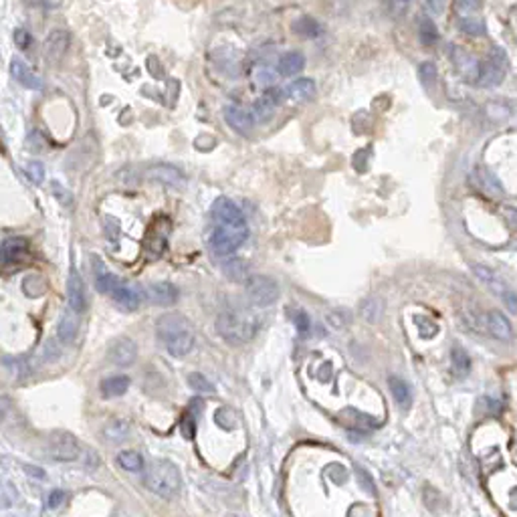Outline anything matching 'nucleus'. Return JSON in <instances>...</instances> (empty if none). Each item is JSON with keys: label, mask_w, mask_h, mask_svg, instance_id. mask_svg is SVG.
I'll list each match as a JSON object with an SVG mask.
<instances>
[{"label": "nucleus", "mask_w": 517, "mask_h": 517, "mask_svg": "<svg viewBox=\"0 0 517 517\" xmlns=\"http://www.w3.org/2000/svg\"><path fill=\"white\" fill-rule=\"evenodd\" d=\"M158 339L164 344L170 356L184 358L194 348V330L192 323L182 313H164L156 323Z\"/></svg>", "instance_id": "nucleus-1"}, {"label": "nucleus", "mask_w": 517, "mask_h": 517, "mask_svg": "<svg viewBox=\"0 0 517 517\" xmlns=\"http://www.w3.org/2000/svg\"><path fill=\"white\" fill-rule=\"evenodd\" d=\"M144 483L150 491L162 497V499H174L178 497L182 489V475L180 469L174 465L172 461H154L152 465L146 469Z\"/></svg>", "instance_id": "nucleus-2"}, {"label": "nucleus", "mask_w": 517, "mask_h": 517, "mask_svg": "<svg viewBox=\"0 0 517 517\" xmlns=\"http://www.w3.org/2000/svg\"><path fill=\"white\" fill-rule=\"evenodd\" d=\"M216 332L218 336L231 344H247L251 341L258 330V321L251 313L229 310L223 311L216 317Z\"/></svg>", "instance_id": "nucleus-3"}, {"label": "nucleus", "mask_w": 517, "mask_h": 517, "mask_svg": "<svg viewBox=\"0 0 517 517\" xmlns=\"http://www.w3.org/2000/svg\"><path fill=\"white\" fill-rule=\"evenodd\" d=\"M247 236H249L247 220L236 225H214V231L210 234V249L218 257H229L247 241Z\"/></svg>", "instance_id": "nucleus-4"}, {"label": "nucleus", "mask_w": 517, "mask_h": 517, "mask_svg": "<svg viewBox=\"0 0 517 517\" xmlns=\"http://www.w3.org/2000/svg\"><path fill=\"white\" fill-rule=\"evenodd\" d=\"M247 287V297L257 308H269L279 299V285L267 275H251Z\"/></svg>", "instance_id": "nucleus-5"}, {"label": "nucleus", "mask_w": 517, "mask_h": 517, "mask_svg": "<svg viewBox=\"0 0 517 517\" xmlns=\"http://www.w3.org/2000/svg\"><path fill=\"white\" fill-rule=\"evenodd\" d=\"M507 73V57L499 47H495L485 63L479 65V85L481 87H495L499 85Z\"/></svg>", "instance_id": "nucleus-6"}, {"label": "nucleus", "mask_w": 517, "mask_h": 517, "mask_svg": "<svg viewBox=\"0 0 517 517\" xmlns=\"http://www.w3.org/2000/svg\"><path fill=\"white\" fill-rule=\"evenodd\" d=\"M47 455L55 461L71 463V461H77L81 457V446H79L77 439L73 435L59 433V435H53L49 442H47Z\"/></svg>", "instance_id": "nucleus-7"}, {"label": "nucleus", "mask_w": 517, "mask_h": 517, "mask_svg": "<svg viewBox=\"0 0 517 517\" xmlns=\"http://www.w3.org/2000/svg\"><path fill=\"white\" fill-rule=\"evenodd\" d=\"M69 45H71V35L69 30L65 28H53L49 32V37L45 39V45H43V53H45V59L49 63H61L63 57L69 51Z\"/></svg>", "instance_id": "nucleus-8"}, {"label": "nucleus", "mask_w": 517, "mask_h": 517, "mask_svg": "<svg viewBox=\"0 0 517 517\" xmlns=\"http://www.w3.org/2000/svg\"><path fill=\"white\" fill-rule=\"evenodd\" d=\"M109 362H113L120 368H128L138 360V344L131 337H118L111 346H109Z\"/></svg>", "instance_id": "nucleus-9"}, {"label": "nucleus", "mask_w": 517, "mask_h": 517, "mask_svg": "<svg viewBox=\"0 0 517 517\" xmlns=\"http://www.w3.org/2000/svg\"><path fill=\"white\" fill-rule=\"evenodd\" d=\"M212 220L214 225H236V223H245V216L241 212V208L234 205L231 198H216L214 205L210 208Z\"/></svg>", "instance_id": "nucleus-10"}, {"label": "nucleus", "mask_w": 517, "mask_h": 517, "mask_svg": "<svg viewBox=\"0 0 517 517\" xmlns=\"http://www.w3.org/2000/svg\"><path fill=\"white\" fill-rule=\"evenodd\" d=\"M146 178L160 182V184H166V186H172V188H178L186 180L182 170H178L172 164H162V162L152 164V166L146 168Z\"/></svg>", "instance_id": "nucleus-11"}, {"label": "nucleus", "mask_w": 517, "mask_h": 517, "mask_svg": "<svg viewBox=\"0 0 517 517\" xmlns=\"http://www.w3.org/2000/svg\"><path fill=\"white\" fill-rule=\"evenodd\" d=\"M67 301H69V308L75 311V313H81V311H85V308H87L85 281H83V277L79 275V271L75 267H71L69 279H67Z\"/></svg>", "instance_id": "nucleus-12"}, {"label": "nucleus", "mask_w": 517, "mask_h": 517, "mask_svg": "<svg viewBox=\"0 0 517 517\" xmlns=\"http://www.w3.org/2000/svg\"><path fill=\"white\" fill-rule=\"evenodd\" d=\"M30 255V245L26 238H8L0 245V265H19Z\"/></svg>", "instance_id": "nucleus-13"}, {"label": "nucleus", "mask_w": 517, "mask_h": 517, "mask_svg": "<svg viewBox=\"0 0 517 517\" xmlns=\"http://www.w3.org/2000/svg\"><path fill=\"white\" fill-rule=\"evenodd\" d=\"M148 299L156 303V306H174L176 301H178V297H180V293H178V287L172 283H168V281H158V283H152L148 287Z\"/></svg>", "instance_id": "nucleus-14"}, {"label": "nucleus", "mask_w": 517, "mask_h": 517, "mask_svg": "<svg viewBox=\"0 0 517 517\" xmlns=\"http://www.w3.org/2000/svg\"><path fill=\"white\" fill-rule=\"evenodd\" d=\"M10 73H12V77L17 79L23 87L26 89H32V91H41L43 89V81L41 77L37 75V73H32V69L26 65L25 61H21V59H12V63H10Z\"/></svg>", "instance_id": "nucleus-15"}, {"label": "nucleus", "mask_w": 517, "mask_h": 517, "mask_svg": "<svg viewBox=\"0 0 517 517\" xmlns=\"http://www.w3.org/2000/svg\"><path fill=\"white\" fill-rule=\"evenodd\" d=\"M487 330L499 341H511V337H514V328H511L509 319L501 311H489L487 313Z\"/></svg>", "instance_id": "nucleus-16"}, {"label": "nucleus", "mask_w": 517, "mask_h": 517, "mask_svg": "<svg viewBox=\"0 0 517 517\" xmlns=\"http://www.w3.org/2000/svg\"><path fill=\"white\" fill-rule=\"evenodd\" d=\"M315 81L313 79H297L291 81L283 89V95L289 102H308L315 95Z\"/></svg>", "instance_id": "nucleus-17"}, {"label": "nucleus", "mask_w": 517, "mask_h": 517, "mask_svg": "<svg viewBox=\"0 0 517 517\" xmlns=\"http://www.w3.org/2000/svg\"><path fill=\"white\" fill-rule=\"evenodd\" d=\"M225 120L238 133H249L253 129V115L247 113L243 107H236V105L225 107Z\"/></svg>", "instance_id": "nucleus-18"}, {"label": "nucleus", "mask_w": 517, "mask_h": 517, "mask_svg": "<svg viewBox=\"0 0 517 517\" xmlns=\"http://www.w3.org/2000/svg\"><path fill=\"white\" fill-rule=\"evenodd\" d=\"M111 297H113V301L122 308V310L126 311H135L140 308V293L133 289V287H128V285L124 283H118L115 285V289L111 291Z\"/></svg>", "instance_id": "nucleus-19"}, {"label": "nucleus", "mask_w": 517, "mask_h": 517, "mask_svg": "<svg viewBox=\"0 0 517 517\" xmlns=\"http://www.w3.org/2000/svg\"><path fill=\"white\" fill-rule=\"evenodd\" d=\"M303 67H306V57L299 51L285 53L283 57L279 59V63H277V71L283 77H293V75L301 73Z\"/></svg>", "instance_id": "nucleus-20"}, {"label": "nucleus", "mask_w": 517, "mask_h": 517, "mask_svg": "<svg viewBox=\"0 0 517 517\" xmlns=\"http://www.w3.org/2000/svg\"><path fill=\"white\" fill-rule=\"evenodd\" d=\"M79 332V321H77V313L71 310L67 311V313H63L61 315V319H59V326H57V336L61 341H65V344H71L75 337H77Z\"/></svg>", "instance_id": "nucleus-21"}, {"label": "nucleus", "mask_w": 517, "mask_h": 517, "mask_svg": "<svg viewBox=\"0 0 517 517\" xmlns=\"http://www.w3.org/2000/svg\"><path fill=\"white\" fill-rule=\"evenodd\" d=\"M93 269H95V287L100 293H111L115 289V285L120 283L118 277L105 267V263L102 258L93 261Z\"/></svg>", "instance_id": "nucleus-22"}, {"label": "nucleus", "mask_w": 517, "mask_h": 517, "mask_svg": "<svg viewBox=\"0 0 517 517\" xmlns=\"http://www.w3.org/2000/svg\"><path fill=\"white\" fill-rule=\"evenodd\" d=\"M279 95L277 93H273V91H267L263 97H258L255 105H253V113H255V118H257L258 122H267L273 113H275V107H277V100Z\"/></svg>", "instance_id": "nucleus-23"}, {"label": "nucleus", "mask_w": 517, "mask_h": 517, "mask_svg": "<svg viewBox=\"0 0 517 517\" xmlns=\"http://www.w3.org/2000/svg\"><path fill=\"white\" fill-rule=\"evenodd\" d=\"M384 313V303L380 297H366L360 303V315L368 323H378Z\"/></svg>", "instance_id": "nucleus-24"}, {"label": "nucleus", "mask_w": 517, "mask_h": 517, "mask_svg": "<svg viewBox=\"0 0 517 517\" xmlns=\"http://www.w3.org/2000/svg\"><path fill=\"white\" fill-rule=\"evenodd\" d=\"M473 273H475V275H477L483 283L487 285L493 293H497L499 297H501V295H503V291L507 289V287L503 285V281L497 277V273H495L493 269H489V267H485V265H473Z\"/></svg>", "instance_id": "nucleus-25"}, {"label": "nucleus", "mask_w": 517, "mask_h": 517, "mask_svg": "<svg viewBox=\"0 0 517 517\" xmlns=\"http://www.w3.org/2000/svg\"><path fill=\"white\" fill-rule=\"evenodd\" d=\"M129 422L128 420H122V418H115V420H109L105 424L104 429V437L109 442L118 444V442H124V440L129 437Z\"/></svg>", "instance_id": "nucleus-26"}, {"label": "nucleus", "mask_w": 517, "mask_h": 517, "mask_svg": "<svg viewBox=\"0 0 517 517\" xmlns=\"http://www.w3.org/2000/svg\"><path fill=\"white\" fill-rule=\"evenodd\" d=\"M388 388L394 396V400L402 406V408H408L411 402H413V394H411V388L404 380L396 378V376H390L388 378Z\"/></svg>", "instance_id": "nucleus-27"}, {"label": "nucleus", "mask_w": 517, "mask_h": 517, "mask_svg": "<svg viewBox=\"0 0 517 517\" xmlns=\"http://www.w3.org/2000/svg\"><path fill=\"white\" fill-rule=\"evenodd\" d=\"M293 32H297L303 39H315L321 35V25L313 19V17H299L297 21L291 23Z\"/></svg>", "instance_id": "nucleus-28"}, {"label": "nucleus", "mask_w": 517, "mask_h": 517, "mask_svg": "<svg viewBox=\"0 0 517 517\" xmlns=\"http://www.w3.org/2000/svg\"><path fill=\"white\" fill-rule=\"evenodd\" d=\"M128 388V376H111V378H105L104 382H102V394H104L105 398H118V396L126 394Z\"/></svg>", "instance_id": "nucleus-29"}, {"label": "nucleus", "mask_w": 517, "mask_h": 517, "mask_svg": "<svg viewBox=\"0 0 517 517\" xmlns=\"http://www.w3.org/2000/svg\"><path fill=\"white\" fill-rule=\"evenodd\" d=\"M225 273L229 279H233L236 283H247L251 273H249V265L241 258H229V263L225 265Z\"/></svg>", "instance_id": "nucleus-30"}, {"label": "nucleus", "mask_w": 517, "mask_h": 517, "mask_svg": "<svg viewBox=\"0 0 517 517\" xmlns=\"http://www.w3.org/2000/svg\"><path fill=\"white\" fill-rule=\"evenodd\" d=\"M455 63H457V67L463 71L465 77H479V65H477V61H475L471 55H467V53H463L461 49H455Z\"/></svg>", "instance_id": "nucleus-31"}, {"label": "nucleus", "mask_w": 517, "mask_h": 517, "mask_svg": "<svg viewBox=\"0 0 517 517\" xmlns=\"http://www.w3.org/2000/svg\"><path fill=\"white\" fill-rule=\"evenodd\" d=\"M118 465L122 467L124 471H129V473H140L144 469V459L135 451H122L118 455Z\"/></svg>", "instance_id": "nucleus-32"}, {"label": "nucleus", "mask_w": 517, "mask_h": 517, "mask_svg": "<svg viewBox=\"0 0 517 517\" xmlns=\"http://www.w3.org/2000/svg\"><path fill=\"white\" fill-rule=\"evenodd\" d=\"M451 364H453V372L457 376H467L471 370V358L463 348H453L451 350Z\"/></svg>", "instance_id": "nucleus-33"}, {"label": "nucleus", "mask_w": 517, "mask_h": 517, "mask_svg": "<svg viewBox=\"0 0 517 517\" xmlns=\"http://www.w3.org/2000/svg\"><path fill=\"white\" fill-rule=\"evenodd\" d=\"M418 35H420V41L424 45H433V43L439 41V28L429 17H422L418 21Z\"/></svg>", "instance_id": "nucleus-34"}, {"label": "nucleus", "mask_w": 517, "mask_h": 517, "mask_svg": "<svg viewBox=\"0 0 517 517\" xmlns=\"http://www.w3.org/2000/svg\"><path fill=\"white\" fill-rule=\"evenodd\" d=\"M45 289H47V285H45L41 275H28L23 281V291L28 297H41L45 293Z\"/></svg>", "instance_id": "nucleus-35"}, {"label": "nucleus", "mask_w": 517, "mask_h": 517, "mask_svg": "<svg viewBox=\"0 0 517 517\" xmlns=\"http://www.w3.org/2000/svg\"><path fill=\"white\" fill-rule=\"evenodd\" d=\"M418 79H420V83H422L424 87H431L433 83L439 81V71H437V67H435L431 61L420 63V67H418Z\"/></svg>", "instance_id": "nucleus-36"}, {"label": "nucleus", "mask_w": 517, "mask_h": 517, "mask_svg": "<svg viewBox=\"0 0 517 517\" xmlns=\"http://www.w3.org/2000/svg\"><path fill=\"white\" fill-rule=\"evenodd\" d=\"M188 384L194 388V390H198V392H214L212 382L208 380L207 376H203L200 372L190 374V376H188Z\"/></svg>", "instance_id": "nucleus-37"}, {"label": "nucleus", "mask_w": 517, "mask_h": 517, "mask_svg": "<svg viewBox=\"0 0 517 517\" xmlns=\"http://www.w3.org/2000/svg\"><path fill=\"white\" fill-rule=\"evenodd\" d=\"M25 172L28 180L35 182V184H43V180H45V166L41 162H28Z\"/></svg>", "instance_id": "nucleus-38"}, {"label": "nucleus", "mask_w": 517, "mask_h": 517, "mask_svg": "<svg viewBox=\"0 0 517 517\" xmlns=\"http://www.w3.org/2000/svg\"><path fill=\"white\" fill-rule=\"evenodd\" d=\"M328 321H330V326H332L334 330H344V328L350 323V313L344 310L332 311V313L328 315Z\"/></svg>", "instance_id": "nucleus-39"}, {"label": "nucleus", "mask_w": 517, "mask_h": 517, "mask_svg": "<svg viewBox=\"0 0 517 517\" xmlns=\"http://www.w3.org/2000/svg\"><path fill=\"white\" fill-rule=\"evenodd\" d=\"M255 81H257L258 87H271V85H275V71L269 67H258L255 71Z\"/></svg>", "instance_id": "nucleus-40"}, {"label": "nucleus", "mask_w": 517, "mask_h": 517, "mask_svg": "<svg viewBox=\"0 0 517 517\" xmlns=\"http://www.w3.org/2000/svg\"><path fill=\"white\" fill-rule=\"evenodd\" d=\"M461 28L469 32V35H481L483 30H485V25L479 21V19H465L463 23H461Z\"/></svg>", "instance_id": "nucleus-41"}, {"label": "nucleus", "mask_w": 517, "mask_h": 517, "mask_svg": "<svg viewBox=\"0 0 517 517\" xmlns=\"http://www.w3.org/2000/svg\"><path fill=\"white\" fill-rule=\"evenodd\" d=\"M15 43L19 45L21 51H28V47L32 45V39L25 28H19V30H15Z\"/></svg>", "instance_id": "nucleus-42"}, {"label": "nucleus", "mask_w": 517, "mask_h": 517, "mask_svg": "<svg viewBox=\"0 0 517 517\" xmlns=\"http://www.w3.org/2000/svg\"><path fill=\"white\" fill-rule=\"evenodd\" d=\"M501 299H503V303H505L507 310L511 311V313H517V291H514V289H505L503 295H501Z\"/></svg>", "instance_id": "nucleus-43"}, {"label": "nucleus", "mask_w": 517, "mask_h": 517, "mask_svg": "<svg viewBox=\"0 0 517 517\" xmlns=\"http://www.w3.org/2000/svg\"><path fill=\"white\" fill-rule=\"evenodd\" d=\"M356 473H358V477H360V481H362V487L368 493H374V481L370 479V475L364 471L362 467H356Z\"/></svg>", "instance_id": "nucleus-44"}, {"label": "nucleus", "mask_w": 517, "mask_h": 517, "mask_svg": "<svg viewBox=\"0 0 517 517\" xmlns=\"http://www.w3.org/2000/svg\"><path fill=\"white\" fill-rule=\"evenodd\" d=\"M53 190H55V192H57V194H55V196H57V198H59V200H61V203H63V205H67V207H69V205H71V194H69V190H65V188H61V186H59V184H57V182H53Z\"/></svg>", "instance_id": "nucleus-45"}, {"label": "nucleus", "mask_w": 517, "mask_h": 517, "mask_svg": "<svg viewBox=\"0 0 517 517\" xmlns=\"http://www.w3.org/2000/svg\"><path fill=\"white\" fill-rule=\"evenodd\" d=\"M63 501H65V493H63V491H51V495L47 497V507L55 509V507H59V505H61Z\"/></svg>", "instance_id": "nucleus-46"}, {"label": "nucleus", "mask_w": 517, "mask_h": 517, "mask_svg": "<svg viewBox=\"0 0 517 517\" xmlns=\"http://www.w3.org/2000/svg\"><path fill=\"white\" fill-rule=\"evenodd\" d=\"M295 321H297V328H299L301 332L310 330V317H308L303 311H297V313H295Z\"/></svg>", "instance_id": "nucleus-47"}, {"label": "nucleus", "mask_w": 517, "mask_h": 517, "mask_svg": "<svg viewBox=\"0 0 517 517\" xmlns=\"http://www.w3.org/2000/svg\"><path fill=\"white\" fill-rule=\"evenodd\" d=\"M503 214H505V218H507L509 227L517 231V208H509V207L503 208Z\"/></svg>", "instance_id": "nucleus-48"}, {"label": "nucleus", "mask_w": 517, "mask_h": 517, "mask_svg": "<svg viewBox=\"0 0 517 517\" xmlns=\"http://www.w3.org/2000/svg\"><path fill=\"white\" fill-rule=\"evenodd\" d=\"M28 2L35 6H41V8H55L61 4V0H28Z\"/></svg>", "instance_id": "nucleus-49"}, {"label": "nucleus", "mask_w": 517, "mask_h": 517, "mask_svg": "<svg viewBox=\"0 0 517 517\" xmlns=\"http://www.w3.org/2000/svg\"><path fill=\"white\" fill-rule=\"evenodd\" d=\"M8 411H10V402H8V398L0 396V420L8 414Z\"/></svg>", "instance_id": "nucleus-50"}, {"label": "nucleus", "mask_w": 517, "mask_h": 517, "mask_svg": "<svg viewBox=\"0 0 517 517\" xmlns=\"http://www.w3.org/2000/svg\"><path fill=\"white\" fill-rule=\"evenodd\" d=\"M426 4L431 6V10L440 12V10H442V6H444V0H426Z\"/></svg>", "instance_id": "nucleus-51"}, {"label": "nucleus", "mask_w": 517, "mask_h": 517, "mask_svg": "<svg viewBox=\"0 0 517 517\" xmlns=\"http://www.w3.org/2000/svg\"><path fill=\"white\" fill-rule=\"evenodd\" d=\"M461 4L469 8V10H475V8H479V4H481V0H461Z\"/></svg>", "instance_id": "nucleus-52"}, {"label": "nucleus", "mask_w": 517, "mask_h": 517, "mask_svg": "<svg viewBox=\"0 0 517 517\" xmlns=\"http://www.w3.org/2000/svg\"><path fill=\"white\" fill-rule=\"evenodd\" d=\"M398 2H408V0H398Z\"/></svg>", "instance_id": "nucleus-53"}]
</instances>
